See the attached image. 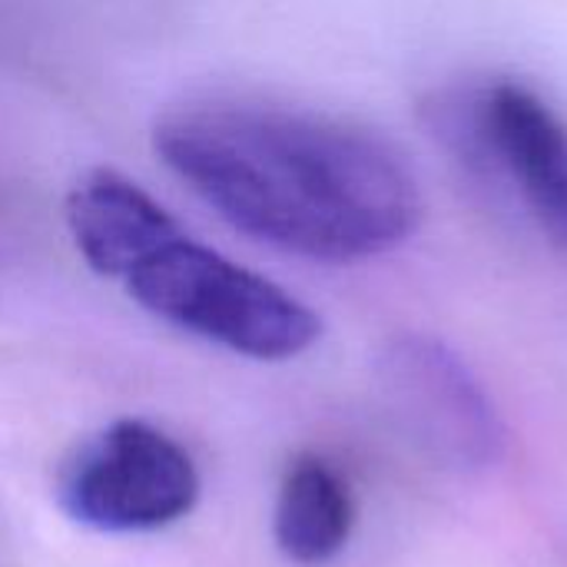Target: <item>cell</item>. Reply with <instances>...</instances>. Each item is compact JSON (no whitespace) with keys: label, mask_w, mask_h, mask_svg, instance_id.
Wrapping results in <instances>:
<instances>
[{"label":"cell","mask_w":567,"mask_h":567,"mask_svg":"<svg viewBox=\"0 0 567 567\" xmlns=\"http://www.w3.org/2000/svg\"><path fill=\"white\" fill-rule=\"evenodd\" d=\"M153 150L233 229L302 259H372L422 223L399 150L332 116L206 100L169 110Z\"/></svg>","instance_id":"1"},{"label":"cell","mask_w":567,"mask_h":567,"mask_svg":"<svg viewBox=\"0 0 567 567\" xmlns=\"http://www.w3.org/2000/svg\"><path fill=\"white\" fill-rule=\"evenodd\" d=\"M123 282L156 319L246 359H296L322 336V319L306 302L186 233Z\"/></svg>","instance_id":"2"},{"label":"cell","mask_w":567,"mask_h":567,"mask_svg":"<svg viewBox=\"0 0 567 567\" xmlns=\"http://www.w3.org/2000/svg\"><path fill=\"white\" fill-rule=\"evenodd\" d=\"M199 475L193 458L146 422H113L66 465L63 512L110 535L156 532L193 512Z\"/></svg>","instance_id":"3"},{"label":"cell","mask_w":567,"mask_h":567,"mask_svg":"<svg viewBox=\"0 0 567 567\" xmlns=\"http://www.w3.org/2000/svg\"><path fill=\"white\" fill-rule=\"evenodd\" d=\"M455 143L495 169L522 199L542 236L567 249V120L532 86L498 80L452 113Z\"/></svg>","instance_id":"4"},{"label":"cell","mask_w":567,"mask_h":567,"mask_svg":"<svg viewBox=\"0 0 567 567\" xmlns=\"http://www.w3.org/2000/svg\"><path fill=\"white\" fill-rule=\"evenodd\" d=\"M395 385L409 429L425 452L462 472H482L505 455V429L472 379V372L442 342H409L395 355Z\"/></svg>","instance_id":"5"},{"label":"cell","mask_w":567,"mask_h":567,"mask_svg":"<svg viewBox=\"0 0 567 567\" xmlns=\"http://www.w3.org/2000/svg\"><path fill=\"white\" fill-rule=\"evenodd\" d=\"M66 226L83 262L106 279H126L183 226L130 176L96 166L66 193Z\"/></svg>","instance_id":"6"},{"label":"cell","mask_w":567,"mask_h":567,"mask_svg":"<svg viewBox=\"0 0 567 567\" xmlns=\"http://www.w3.org/2000/svg\"><path fill=\"white\" fill-rule=\"evenodd\" d=\"M355 502L346 478L319 455L289 465L276 502V545L296 565L332 561L352 535Z\"/></svg>","instance_id":"7"}]
</instances>
